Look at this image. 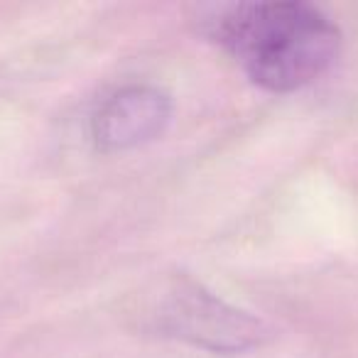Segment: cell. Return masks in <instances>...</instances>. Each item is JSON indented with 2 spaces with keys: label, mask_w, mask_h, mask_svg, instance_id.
<instances>
[{
  "label": "cell",
  "mask_w": 358,
  "mask_h": 358,
  "mask_svg": "<svg viewBox=\"0 0 358 358\" xmlns=\"http://www.w3.org/2000/svg\"><path fill=\"white\" fill-rule=\"evenodd\" d=\"M206 25L245 76L273 94H292L319 79L341 45L331 17L302 0L226 6Z\"/></svg>",
  "instance_id": "1"
},
{
  "label": "cell",
  "mask_w": 358,
  "mask_h": 358,
  "mask_svg": "<svg viewBox=\"0 0 358 358\" xmlns=\"http://www.w3.org/2000/svg\"><path fill=\"white\" fill-rule=\"evenodd\" d=\"M140 329L211 353H243L270 336L258 317L231 307L189 275H167L140 294Z\"/></svg>",
  "instance_id": "2"
},
{
  "label": "cell",
  "mask_w": 358,
  "mask_h": 358,
  "mask_svg": "<svg viewBox=\"0 0 358 358\" xmlns=\"http://www.w3.org/2000/svg\"><path fill=\"white\" fill-rule=\"evenodd\" d=\"M172 118V99L150 84L115 91L91 118L94 145L106 155L143 148L164 133Z\"/></svg>",
  "instance_id": "3"
}]
</instances>
